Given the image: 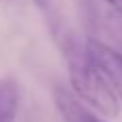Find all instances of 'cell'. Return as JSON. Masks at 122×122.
I'll use <instances>...</instances> for the list:
<instances>
[{
  "label": "cell",
  "mask_w": 122,
  "mask_h": 122,
  "mask_svg": "<svg viewBox=\"0 0 122 122\" xmlns=\"http://www.w3.org/2000/svg\"><path fill=\"white\" fill-rule=\"evenodd\" d=\"M67 59V69H69V83L71 92L77 100L94 108L106 118H116L120 114V102H118L114 90L102 71L96 67L92 57L86 51V43H79L75 37L71 43H67L61 49Z\"/></svg>",
  "instance_id": "obj_1"
},
{
  "label": "cell",
  "mask_w": 122,
  "mask_h": 122,
  "mask_svg": "<svg viewBox=\"0 0 122 122\" xmlns=\"http://www.w3.org/2000/svg\"><path fill=\"white\" fill-rule=\"evenodd\" d=\"M104 2L108 4V8L112 10V12L120 18V22H122V0H104Z\"/></svg>",
  "instance_id": "obj_5"
},
{
  "label": "cell",
  "mask_w": 122,
  "mask_h": 122,
  "mask_svg": "<svg viewBox=\"0 0 122 122\" xmlns=\"http://www.w3.org/2000/svg\"><path fill=\"white\" fill-rule=\"evenodd\" d=\"M53 102H55V108L61 114L63 122H104L81 100H77L73 96V92L63 87V86L53 87Z\"/></svg>",
  "instance_id": "obj_3"
},
{
  "label": "cell",
  "mask_w": 122,
  "mask_h": 122,
  "mask_svg": "<svg viewBox=\"0 0 122 122\" xmlns=\"http://www.w3.org/2000/svg\"><path fill=\"white\" fill-rule=\"evenodd\" d=\"M86 51L114 90L118 102L122 104V53H118L100 39H87Z\"/></svg>",
  "instance_id": "obj_2"
},
{
  "label": "cell",
  "mask_w": 122,
  "mask_h": 122,
  "mask_svg": "<svg viewBox=\"0 0 122 122\" xmlns=\"http://www.w3.org/2000/svg\"><path fill=\"white\" fill-rule=\"evenodd\" d=\"M18 112V86L12 77L0 79V122H14Z\"/></svg>",
  "instance_id": "obj_4"
}]
</instances>
